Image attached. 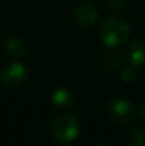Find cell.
Instances as JSON below:
<instances>
[{"label": "cell", "mask_w": 145, "mask_h": 146, "mask_svg": "<svg viewBox=\"0 0 145 146\" xmlns=\"http://www.w3.org/2000/svg\"><path fill=\"white\" fill-rule=\"evenodd\" d=\"M130 37V27L122 18L110 17L102 23L100 38L108 48H118Z\"/></svg>", "instance_id": "cell-1"}, {"label": "cell", "mask_w": 145, "mask_h": 146, "mask_svg": "<svg viewBox=\"0 0 145 146\" xmlns=\"http://www.w3.org/2000/svg\"><path fill=\"white\" fill-rule=\"evenodd\" d=\"M51 136L59 142H71L80 135V123L71 114H59L50 122Z\"/></svg>", "instance_id": "cell-2"}, {"label": "cell", "mask_w": 145, "mask_h": 146, "mask_svg": "<svg viewBox=\"0 0 145 146\" xmlns=\"http://www.w3.org/2000/svg\"><path fill=\"white\" fill-rule=\"evenodd\" d=\"M105 113L116 124H126L135 118V106L131 101L123 98H114L107 104Z\"/></svg>", "instance_id": "cell-3"}, {"label": "cell", "mask_w": 145, "mask_h": 146, "mask_svg": "<svg viewBox=\"0 0 145 146\" xmlns=\"http://www.w3.org/2000/svg\"><path fill=\"white\" fill-rule=\"evenodd\" d=\"M27 80V69L19 62L7 63L0 67V83L5 87H18Z\"/></svg>", "instance_id": "cell-4"}, {"label": "cell", "mask_w": 145, "mask_h": 146, "mask_svg": "<svg viewBox=\"0 0 145 146\" xmlns=\"http://www.w3.org/2000/svg\"><path fill=\"white\" fill-rule=\"evenodd\" d=\"M74 18L80 25L85 26V27H90V26L95 25L99 19V13H98L96 8L92 7L90 3L82 1L74 8Z\"/></svg>", "instance_id": "cell-5"}, {"label": "cell", "mask_w": 145, "mask_h": 146, "mask_svg": "<svg viewBox=\"0 0 145 146\" xmlns=\"http://www.w3.org/2000/svg\"><path fill=\"white\" fill-rule=\"evenodd\" d=\"M127 59L130 64L139 67L145 63V42L141 40H134L127 48Z\"/></svg>", "instance_id": "cell-6"}, {"label": "cell", "mask_w": 145, "mask_h": 146, "mask_svg": "<svg viewBox=\"0 0 145 146\" xmlns=\"http://www.w3.org/2000/svg\"><path fill=\"white\" fill-rule=\"evenodd\" d=\"M51 103L59 109H68L73 103L72 92L63 87L57 88L51 94Z\"/></svg>", "instance_id": "cell-7"}, {"label": "cell", "mask_w": 145, "mask_h": 146, "mask_svg": "<svg viewBox=\"0 0 145 146\" xmlns=\"http://www.w3.org/2000/svg\"><path fill=\"white\" fill-rule=\"evenodd\" d=\"M4 48L8 53L14 56H22L27 53V46H26L25 41H23L22 38L17 37V36H10V37H8L4 44Z\"/></svg>", "instance_id": "cell-8"}, {"label": "cell", "mask_w": 145, "mask_h": 146, "mask_svg": "<svg viewBox=\"0 0 145 146\" xmlns=\"http://www.w3.org/2000/svg\"><path fill=\"white\" fill-rule=\"evenodd\" d=\"M136 78V69H135V66H127L123 68L122 73H121V80L126 83H131L134 82Z\"/></svg>", "instance_id": "cell-9"}, {"label": "cell", "mask_w": 145, "mask_h": 146, "mask_svg": "<svg viewBox=\"0 0 145 146\" xmlns=\"http://www.w3.org/2000/svg\"><path fill=\"white\" fill-rule=\"evenodd\" d=\"M131 136H132V142L135 145H141L145 142V129L143 128H135L132 131V133H131Z\"/></svg>", "instance_id": "cell-10"}, {"label": "cell", "mask_w": 145, "mask_h": 146, "mask_svg": "<svg viewBox=\"0 0 145 146\" xmlns=\"http://www.w3.org/2000/svg\"><path fill=\"white\" fill-rule=\"evenodd\" d=\"M140 114L143 117H145V103L141 104V106H140Z\"/></svg>", "instance_id": "cell-11"}]
</instances>
